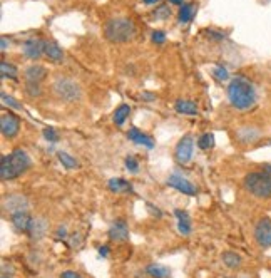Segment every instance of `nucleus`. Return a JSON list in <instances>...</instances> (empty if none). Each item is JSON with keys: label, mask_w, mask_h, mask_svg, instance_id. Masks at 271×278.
Instances as JSON below:
<instances>
[{"label": "nucleus", "mask_w": 271, "mask_h": 278, "mask_svg": "<svg viewBox=\"0 0 271 278\" xmlns=\"http://www.w3.org/2000/svg\"><path fill=\"white\" fill-rule=\"evenodd\" d=\"M228 99L233 107L246 111L251 109L256 102V92H254L253 84L245 77H235L228 86Z\"/></svg>", "instance_id": "nucleus-1"}, {"label": "nucleus", "mask_w": 271, "mask_h": 278, "mask_svg": "<svg viewBox=\"0 0 271 278\" xmlns=\"http://www.w3.org/2000/svg\"><path fill=\"white\" fill-rule=\"evenodd\" d=\"M32 165L29 154L24 149H14L9 156H2L0 163V178L4 181H12V179L22 176L25 171H29Z\"/></svg>", "instance_id": "nucleus-2"}, {"label": "nucleus", "mask_w": 271, "mask_h": 278, "mask_svg": "<svg viewBox=\"0 0 271 278\" xmlns=\"http://www.w3.org/2000/svg\"><path fill=\"white\" fill-rule=\"evenodd\" d=\"M136 24L129 17H114L109 19L104 25V37L114 44H124L134 39Z\"/></svg>", "instance_id": "nucleus-3"}, {"label": "nucleus", "mask_w": 271, "mask_h": 278, "mask_svg": "<svg viewBox=\"0 0 271 278\" xmlns=\"http://www.w3.org/2000/svg\"><path fill=\"white\" fill-rule=\"evenodd\" d=\"M245 188L248 193L256 196L259 200H268L271 198V179L261 171H253L248 173L245 176Z\"/></svg>", "instance_id": "nucleus-4"}, {"label": "nucleus", "mask_w": 271, "mask_h": 278, "mask_svg": "<svg viewBox=\"0 0 271 278\" xmlns=\"http://www.w3.org/2000/svg\"><path fill=\"white\" fill-rule=\"evenodd\" d=\"M52 91L57 96V99L64 102H75L82 96V89H80L79 83L69 77H59L57 81H54Z\"/></svg>", "instance_id": "nucleus-5"}, {"label": "nucleus", "mask_w": 271, "mask_h": 278, "mask_svg": "<svg viewBox=\"0 0 271 278\" xmlns=\"http://www.w3.org/2000/svg\"><path fill=\"white\" fill-rule=\"evenodd\" d=\"M193 151H194V139H193V136L191 134L183 136V139H179V143L176 144V149H174L176 161L181 163V165H186V163L191 161Z\"/></svg>", "instance_id": "nucleus-6"}, {"label": "nucleus", "mask_w": 271, "mask_h": 278, "mask_svg": "<svg viewBox=\"0 0 271 278\" xmlns=\"http://www.w3.org/2000/svg\"><path fill=\"white\" fill-rule=\"evenodd\" d=\"M0 129H2L4 138H15L20 131V119L14 112H4L2 117H0Z\"/></svg>", "instance_id": "nucleus-7"}, {"label": "nucleus", "mask_w": 271, "mask_h": 278, "mask_svg": "<svg viewBox=\"0 0 271 278\" xmlns=\"http://www.w3.org/2000/svg\"><path fill=\"white\" fill-rule=\"evenodd\" d=\"M254 240L261 248L271 247V220L269 218H261L256 226H254Z\"/></svg>", "instance_id": "nucleus-8"}, {"label": "nucleus", "mask_w": 271, "mask_h": 278, "mask_svg": "<svg viewBox=\"0 0 271 278\" xmlns=\"http://www.w3.org/2000/svg\"><path fill=\"white\" fill-rule=\"evenodd\" d=\"M167 186L174 188L179 193H184L188 196H196L198 194V188L194 186L189 179H186L184 176H181V174H176V173L171 174V176L167 178Z\"/></svg>", "instance_id": "nucleus-9"}, {"label": "nucleus", "mask_w": 271, "mask_h": 278, "mask_svg": "<svg viewBox=\"0 0 271 278\" xmlns=\"http://www.w3.org/2000/svg\"><path fill=\"white\" fill-rule=\"evenodd\" d=\"M44 51H46V41L35 39V37L34 39L25 41L24 46H22V54L27 59H30V61H37V59H40Z\"/></svg>", "instance_id": "nucleus-10"}, {"label": "nucleus", "mask_w": 271, "mask_h": 278, "mask_svg": "<svg viewBox=\"0 0 271 278\" xmlns=\"http://www.w3.org/2000/svg\"><path fill=\"white\" fill-rule=\"evenodd\" d=\"M25 81L27 83H37L39 84L40 81H44L47 77V69L40 64H32L25 69Z\"/></svg>", "instance_id": "nucleus-11"}, {"label": "nucleus", "mask_w": 271, "mask_h": 278, "mask_svg": "<svg viewBox=\"0 0 271 278\" xmlns=\"http://www.w3.org/2000/svg\"><path fill=\"white\" fill-rule=\"evenodd\" d=\"M12 226L17 230L19 233H29L30 231V226H32V218L25 213V211H19V213H14L12 215Z\"/></svg>", "instance_id": "nucleus-12"}, {"label": "nucleus", "mask_w": 271, "mask_h": 278, "mask_svg": "<svg viewBox=\"0 0 271 278\" xmlns=\"http://www.w3.org/2000/svg\"><path fill=\"white\" fill-rule=\"evenodd\" d=\"M107 233H109V238L114 240V242H126V240L129 238V228L124 220H117L109 228V231Z\"/></svg>", "instance_id": "nucleus-13"}, {"label": "nucleus", "mask_w": 271, "mask_h": 278, "mask_svg": "<svg viewBox=\"0 0 271 278\" xmlns=\"http://www.w3.org/2000/svg\"><path fill=\"white\" fill-rule=\"evenodd\" d=\"M4 208L9 210L10 213H19V211H25L27 208V200L24 198L22 194H14V196H9L5 198L4 201Z\"/></svg>", "instance_id": "nucleus-14"}, {"label": "nucleus", "mask_w": 271, "mask_h": 278, "mask_svg": "<svg viewBox=\"0 0 271 278\" xmlns=\"http://www.w3.org/2000/svg\"><path fill=\"white\" fill-rule=\"evenodd\" d=\"M127 138L132 141V143L139 144V146H146V148H154V141L151 136H148L143 131H139L138 128H132L127 131Z\"/></svg>", "instance_id": "nucleus-15"}, {"label": "nucleus", "mask_w": 271, "mask_h": 278, "mask_svg": "<svg viewBox=\"0 0 271 278\" xmlns=\"http://www.w3.org/2000/svg\"><path fill=\"white\" fill-rule=\"evenodd\" d=\"M44 54L47 56V59L54 64H61L64 62V51L59 47L57 42L54 41H46V51Z\"/></svg>", "instance_id": "nucleus-16"}, {"label": "nucleus", "mask_w": 271, "mask_h": 278, "mask_svg": "<svg viewBox=\"0 0 271 278\" xmlns=\"http://www.w3.org/2000/svg\"><path fill=\"white\" fill-rule=\"evenodd\" d=\"M174 215L177 218V230H179L181 235H184V236L191 235L193 226H191V218H189V215L183 210H176Z\"/></svg>", "instance_id": "nucleus-17"}, {"label": "nucleus", "mask_w": 271, "mask_h": 278, "mask_svg": "<svg viewBox=\"0 0 271 278\" xmlns=\"http://www.w3.org/2000/svg\"><path fill=\"white\" fill-rule=\"evenodd\" d=\"M174 109H176V112L184 114V116H196L198 114L196 102H193L189 99H177L174 102Z\"/></svg>", "instance_id": "nucleus-18"}, {"label": "nucleus", "mask_w": 271, "mask_h": 278, "mask_svg": "<svg viewBox=\"0 0 271 278\" xmlns=\"http://www.w3.org/2000/svg\"><path fill=\"white\" fill-rule=\"evenodd\" d=\"M107 188H109V191L112 193H131L132 191V184L126 181V179L122 178H112L109 179V183H107Z\"/></svg>", "instance_id": "nucleus-19"}, {"label": "nucleus", "mask_w": 271, "mask_h": 278, "mask_svg": "<svg viewBox=\"0 0 271 278\" xmlns=\"http://www.w3.org/2000/svg\"><path fill=\"white\" fill-rule=\"evenodd\" d=\"M46 233H47V221L44 220V218H35V220L32 221L29 236L32 240H40Z\"/></svg>", "instance_id": "nucleus-20"}, {"label": "nucleus", "mask_w": 271, "mask_h": 278, "mask_svg": "<svg viewBox=\"0 0 271 278\" xmlns=\"http://www.w3.org/2000/svg\"><path fill=\"white\" fill-rule=\"evenodd\" d=\"M196 10H198V4H183L179 9V14H177V20H179L181 24H188V22H191L194 15H196Z\"/></svg>", "instance_id": "nucleus-21"}, {"label": "nucleus", "mask_w": 271, "mask_h": 278, "mask_svg": "<svg viewBox=\"0 0 271 278\" xmlns=\"http://www.w3.org/2000/svg\"><path fill=\"white\" fill-rule=\"evenodd\" d=\"M259 136V131L254 129L251 126H245L238 131V141L243 144H248V143H253V141H256V138Z\"/></svg>", "instance_id": "nucleus-22"}, {"label": "nucleus", "mask_w": 271, "mask_h": 278, "mask_svg": "<svg viewBox=\"0 0 271 278\" xmlns=\"http://www.w3.org/2000/svg\"><path fill=\"white\" fill-rule=\"evenodd\" d=\"M146 273H148L151 278H171V270L164 265L159 263H153L146 268Z\"/></svg>", "instance_id": "nucleus-23"}, {"label": "nucleus", "mask_w": 271, "mask_h": 278, "mask_svg": "<svg viewBox=\"0 0 271 278\" xmlns=\"http://www.w3.org/2000/svg\"><path fill=\"white\" fill-rule=\"evenodd\" d=\"M221 260H223V263L228 266V268H233V270L240 268L241 263H243L241 257L235 252H223L221 253Z\"/></svg>", "instance_id": "nucleus-24"}, {"label": "nucleus", "mask_w": 271, "mask_h": 278, "mask_svg": "<svg viewBox=\"0 0 271 278\" xmlns=\"http://www.w3.org/2000/svg\"><path fill=\"white\" fill-rule=\"evenodd\" d=\"M129 114H131V107L127 104H121L116 111H114V123H116V126H122L124 123H126V119L129 117Z\"/></svg>", "instance_id": "nucleus-25"}, {"label": "nucleus", "mask_w": 271, "mask_h": 278, "mask_svg": "<svg viewBox=\"0 0 271 278\" xmlns=\"http://www.w3.org/2000/svg\"><path fill=\"white\" fill-rule=\"evenodd\" d=\"M57 157H59V161L62 163V166L66 168V170H75V168H79L77 160H75V157H72L66 151H59L57 152Z\"/></svg>", "instance_id": "nucleus-26"}, {"label": "nucleus", "mask_w": 271, "mask_h": 278, "mask_svg": "<svg viewBox=\"0 0 271 278\" xmlns=\"http://www.w3.org/2000/svg\"><path fill=\"white\" fill-rule=\"evenodd\" d=\"M17 67H15L14 64H10L7 61H2L0 62V75L5 79V77H9V79H15L17 77Z\"/></svg>", "instance_id": "nucleus-27"}, {"label": "nucleus", "mask_w": 271, "mask_h": 278, "mask_svg": "<svg viewBox=\"0 0 271 278\" xmlns=\"http://www.w3.org/2000/svg\"><path fill=\"white\" fill-rule=\"evenodd\" d=\"M214 144H216V141H214V134H211V133H204L201 138L198 139V148L199 149H213L214 148Z\"/></svg>", "instance_id": "nucleus-28"}, {"label": "nucleus", "mask_w": 271, "mask_h": 278, "mask_svg": "<svg viewBox=\"0 0 271 278\" xmlns=\"http://www.w3.org/2000/svg\"><path fill=\"white\" fill-rule=\"evenodd\" d=\"M169 17H171V9L167 7V5H159V7L153 12L154 20H166Z\"/></svg>", "instance_id": "nucleus-29"}, {"label": "nucleus", "mask_w": 271, "mask_h": 278, "mask_svg": "<svg viewBox=\"0 0 271 278\" xmlns=\"http://www.w3.org/2000/svg\"><path fill=\"white\" fill-rule=\"evenodd\" d=\"M213 77L218 81V83H224V81L230 79V72H228V69L223 67V65H216L213 69Z\"/></svg>", "instance_id": "nucleus-30"}, {"label": "nucleus", "mask_w": 271, "mask_h": 278, "mask_svg": "<svg viewBox=\"0 0 271 278\" xmlns=\"http://www.w3.org/2000/svg\"><path fill=\"white\" fill-rule=\"evenodd\" d=\"M25 92L30 97H39L42 94V89H40V86L37 83H27L25 84Z\"/></svg>", "instance_id": "nucleus-31"}, {"label": "nucleus", "mask_w": 271, "mask_h": 278, "mask_svg": "<svg viewBox=\"0 0 271 278\" xmlns=\"http://www.w3.org/2000/svg\"><path fill=\"white\" fill-rule=\"evenodd\" d=\"M42 134H44V138L49 141V143H57L59 139V133L54 128H46L44 131H42Z\"/></svg>", "instance_id": "nucleus-32"}, {"label": "nucleus", "mask_w": 271, "mask_h": 278, "mask_svg": "<svg viewBox=\"0 0 271 278\" xmlns=\"http://www.w3.org/2000/svg\"><path fill=\"white\" fill-rule=\"evenodd\" d=\"M126 170L129 173H138L139 171V163L134 156H127L126 157Z\"/></svg>", "instance_id": "nucleus-33"}, {"label": "nucleus", "mask_w": 271, "mask_h": 278, "mask_svg": "<svg viewBox=\"0 0 271 278\" xmlns=\"http://www.w3.org/2000/svg\"><path fill=\"white\" fill-rule=\"evenodd\" d=\"M2 102H4L5 106H9V107H12V109H22V104H20V102L15 101L12 96L2 94Z\"/></svg>", "instance_id": "nucleus-34"}, {"label": "nucleus", "mask_w": 271, "mask_h": 278, "mask_svg": "<svg viewBox=\"0 0 271 278\" xmlns=\"http://www.w3.org/2000/svg\"><path fill=\"white\" fill-rule=\"evenodd\" d=\"M151 41L154 44H164L166 42V34L162 30H154L153 34H151Z\"/></svg>", "instance_id": "nucleus-35"}, {"label": "nucleus", "mask_w": 271, "mask_h": 278, "mask_svg": "<svg viewBox=\"0 0 271 278\" xmlns=\"http://www.w3.org/2000/svg\"><path fill=\"white\" fill-rule=\"evenodd\" d=\"M61 278H84V276L75 270H66L61 273Z\"/></svg>", "instance_id": "nucleus-36"}, {"label": "nucleus", "mask_w": 271, "mask_h": 278, "mask_svg": "<svg viewBox=\"0 0 271 278\" xmlns=\"http://www.w3.org/2000/svg\"><path fill=\"white\" fill-rule=\"evenodd\" d=\"M156 99V94H153V92H143L141 94V101H146V102H151Z\"/></svg>", "instance_id": "nucleus-37"}, {"label": "nucleus", "mask_w": 271, "mask_h": 278, "mask_svg": "<svg viewBox=\"0 0 271 278\" xmlns=\"http://www.w3.org/2000/svg\"><path fill=\"white\" fill-rule=\"evenodd\" d=\"M261 173H264L271 179V165H268V163H266V165H263L261 166Z\"/></svg>", "instance_id": "nucleus-38"}, {"label": "nucleus", "mask_w": 271, "mask_h": 278, "mask_svg": "<svg viewBox=\"0 0 271 278\" xmlns=\"http://www.w3.org/2000/svg\"><path fill=\"white\" fill-rule=\"evenodd\" d=\"M99 255H102V257H107V255H109V248H107L106 245H102V247H99Z\"/></svg>", "instance_id": "nucleus-39"}, {"label": "nucleus", "mask_w": 271, "mask_h": 278, "mask_svg": "<svg viewBox=\"0 0 271 278\" xmlns=\"http://www.w3.org/2000/svg\"><path fill=\"white\" fill-rule=\"evenodd\" d=\"M10 46V42L7 41V37H2V47H0V49H2V52H5V51H7V47Z\"/></svg>", "instance_id": "nucleus-40"}, {"label": "nucleus", "mask_w": 271, "mask_h": 278, "mask_svg": "<svg viewBox=\"0 0 271 278\" xmlns=\"http://www.w3.org/2000/svg\"><path fill=\"white\" fill-rule=\"evenodd\" d=\"M57 236L59 238H66V228H59V230H57Z\"/></svg>", "instance_id": "nucleus-41"}, {"label": "nucleus", "mask_w": 271, "mask_h": 278, "mask_svg": "<svg viewBox=\"0 0 271 278\" xmlns=\"http://www.w3.org/2000/svg\"><path fill=\"white\" fill-rule=\"evenodd\" d=\"M143 2H144L146 5H154V4L161 2V0H143Z\"/></svg>", "instance_id": "nucleus-42"}, {"label": "nucleus", "mask_w": 271, "mask_h": 278, "mask_svg": "<svg viewBox=\"0 0 271 278\" xmlns=\"http://www.w3.org/2000/svg\"><path fill=\"white\" fill-rule=\"evenodd\" d=\"M171 4H174V5H179V4H183V0H169Z\"/></svg>", "instance_id": "nucleus-43"}, {"label": "nucleus", "mask_w": 271, "mask_h": 278, "mask_svg": "<svg viewBox=\"0 0 271 278\" xmlns=\"http://www.w3.org/2000/svg\"><path fill=\"white\" fill-rule=\"evenodd\" d=\"M2 278H9V276H2Z\"/></svg>", "instance_id": "nucleus-44"}]
</instances>
